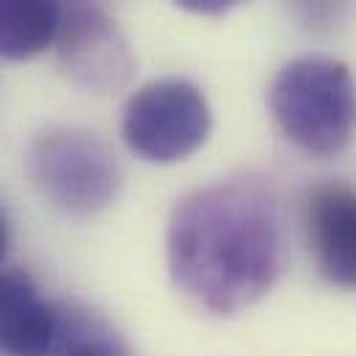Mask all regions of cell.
Listing matches in <instances>:
<instances>
[{
	"instance_id": "6da1fadb",
	"label": "cell",
	"mask_w": 356,
	"mask_h": 356,
	"mask_svg": "<svg viewBox=\"0 0 356 356\" xmlns=\"http://www.w3.org/2000/svg\"><path fill=\"white\" fill-rule=\"evenodd\" d=\"M166 257L188 301L213 315H238L263 301L284 270L279 204L254 179L196 188L172 210Z\"/></svg>"
},
{
	"instance_id": "7a4b0ae2",
	"label": "cell",
	"mask_w": 356,
	"mask_h": 356,
	"mask_svg": "<svg viewBox=\"0 0 356 356\" xmlns=\"http://www.w3.org/2000/svg\"><path fill=\"white\" fill-rule=\"evenodd\" d=\"M282 136L307 155L329 158L356 136V81L329 56H304L284 64L268 91Z\"/></svg>"
},
{
	"instance_id": "3957f363",
	"label": "cell",
	"mask_w": 356,
	"mask_h": 356,
	"mask_svg": "<svg viewBox=\"0 0 356 356\" xmlns=\"http://www.w3.org/2000/svg\"><path fill=\"white\" fill-rule=\"evenodd\" d=\"M25 163L36 191L70 216H94L122 191L113 149L83 127H47L31 141Z\"/></svg>"
},
{
	"instance_id": "277c9868",
	"label": "cell",
	"mask_w": 356,
	"mask_h": 356,
	"mask_svg": "<svg viewBox=\"0 0 356 356\" xmlns=\"http://www.w3.org/2000/svg\"><path fill=\"white\" fill-rule=\"evenodd\" d=\"M213 113L207 97L188 81L163 78L136 91L122 116V136L133 155L147 163H177L191 158L210 136Z\"/></svg>"
},
{
	"instance_id": "5b68a950",
	"label": "cell",
	"mask_w": 356,
	"mask_h": 356,
	"mask_svg": "<svg viewBox=\"0 0 356 356\" xmlns=\"http://www.w3.org/2000/svg\"><path fill=\"white\" fill-rule=\"evenodd\" d=\"M56 58L72 86L108 94L133 78L136 56L119 22L97 0H61Z\"/></svg>"
},
{
	"instance_id": "8992f818",
	"label": "cell",
	"mask_w": 356,
	"mask_h": 356,
	"mask_svg": "<svg viewBox=\"0 0 356 356\" xmlns=\"http://www.w3.org/2000/svg\"><path fill=\"white\" fill-rule=\"evenodd\" d=\"M307 235L318 270L337 287L356 290V191L321 185L307 202Z\"/></svg>"
},
{
	"instance_id": "52a82bcc",
	"label": "cell",
	"mask_w": 356,
	"mask_h": 356,
	"mask_svg": "<svg viewBox=\"0 0 356 356\" xmlns=\"http://www.w3.org/2000/svg\"><path fill=\"white\" fill-rule=\"evenodd\" d=\"M58 329V304L42 298L19 268L0 270V356H47Z\"/></svg>"
},
{
	"instance_id": "ba28073f",
	"label": "cell",
	"mask_w": 356,
	"mask_h": 356,
	"mask_svg": "<svg viewBox=\"0 0 356 356\" xmlns=\"http://www.w3.org/2000/svg\"><path fill=\"white\" fill-rule=\"evenodd\" d=\"M61 0H0V58L28 61L53 47Z\"/></svg>"
},
{
	"instance_id": "9c48e42d",
	"label": "cell",
	"mask_w": 356,
	"mask_h": 356,
	"mask_svg": "<svg viewBox=\"0 0 356 356\" xmlns=\"http://www.w3.org/2000/svg\"><path fill=\"white\" fill-rule=\"evenodd\" d=\"M47 356H133V351L97 312L58 304V329Z\"/></svg>"
},
{
	"instance_id": "30bf717a",
	"label": "cell",
	"mask_w": 356,
	"mask_h": 356,
	"mask_svg": "<svg viewBox=\"0 0 356 356\" xmlns=\"http://www.w3.org/2000/svg\"><path fill=\"white\" fill-rule=\"evenodd\" d=\"M301 25L312 31H332L348 11L351 0H290Z\"/></svg>"
},
{
	"instance_id": "8fae6325",
	"label": "cell",
	"mask_w": 356,
	"mask_h": 356,
	"mask_svg": "<svg viewBox=\"0 0 356 356\" xmlns=\"http://www.w3.org/2000/svg\"><path fill=\"white\" fill-rule=\"evenodd\" d=\"M179 8L191 11V14H202V17H221L227 11H232L235 6H241L243 0H175Z\"/></svg>"
},
{
	"instance_id": "7c38bea8",
	"label": "cell",
	"mask_w": 356,
	"mask_h": 356,
	"mask_svg": "<svg viewBox=\"0 0 356 356\" xmlns=\"http://www.w3.org/2000/svg\"><path fill=\"white\" fill-rule=\"evenodd\" d=\"M6 252H8V221H6V213L0 207V263L6 260Z\"/></svg>"
}]
</instances>
